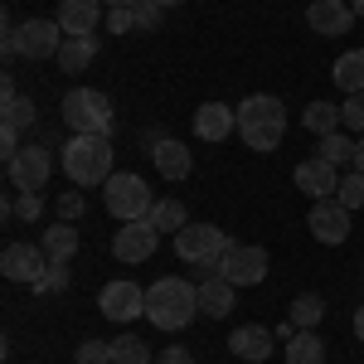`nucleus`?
Here are the masks:
<instances>
[{
	"label": "nucleus",
	"mask_w": 364,
	"mask_h": 364,
	"mask_svg": "<svg viewBox=\"0 0 364 364\" xmlns=\"http://www.w3.org/2000/svg\"><path fill=\"white\" fill-rule=\"evenodd\" d=\"M199 316V287L185 277H161L146 287V321L156 331H185Z\"/></svg>",
	"instance_id": "nucleus-1"
},
{
	"label": "nucleus",
	"mask_w": 364,
	"mask_h": 364,
	"mask_svg": "<svg viewBox=\"0 0 364 364\" xmlns=\"http://www.w3.org/2000/svg\"><path fill=\"white\" fill-rule=\"evenodd\" d=\"M238 136H243V146H252V151H277L282 136H287V107H282V97H272V92H252V97H243L238 102Z\"/></svg>",
	"instance_id": "nucleus-2"
},
{
	"label": "nucleus",
	"mask_w": 364,
	"mask_h": 364,
	"mask_svg": "<svg viewBox=\"0 0 364 364\" xmlns=\"http://www.w3.org/2000/svg\"><path fill=\"white\" fill-rule=\"evenodd\" d=\"M58 161L68 170L73 185H107L112 170V141L107 136H68V146L58 151Z\"/></svg>",
	"instance_id": "nucleus-3"
},
{
	"label": "nucleus",
	"mask_w": 364,
	"mask_h": 364,
	"mask_svg": "<svg viewBox=\"0 0 364 364\" xmlns=\"http://www.w3.org/2000/svg\"><path fill=\"white\" fill-rule=\"evenodd\" d=\"M112 102H107V92H97V87H68V97H63V122H68V132L73 136H107L112 132Z\"/></svg>",
	"instance_id": "nucleus-4"
},
{
	"label": "nucleus",
	"mask_w": 364,
	"mask_h": 364,
	"mask_svg": "<svg viewBox=\"0 0 364 364\" xmlns=\"http://www.w3.org/2000/svg\"><path fill=\"white\" fill-rule=\"evenodd\" d=\"M228 238L224 228L214 224H185L180 233H175V252H180V262H190V267H199L204 277H219V257L228 252Z\"/></svg>",
	"instance_id": "nucleus-5"
},
{
	"label": "nucleus",
	"mask_w": 364,
	"mask_h": 364,
	"mask_svg": "<svg viewBox=\"0 0 364 364\" xmlns=\"http://www.w3.org/2000/svg\"><path fill=\"white\" fill-rule=\"evenodd\" d=\"M102 199H107V214L122 219V224H136V219H151V209H156V195H151V185L132 175V170H117L112 180L102 185Z\"/></svg>",
	"instance_id": "nucleus-6"
},
{
	"label": "nucleus",
	"mask_w": 364,
	"mask_h": 364,
	"mask_svg": "<svg viewBox=\"0 0 364 364\" xmlns=\"http://www.w3.org/2000/svg\"><path fill=\"white\" fill-rule=\"evenodd\" d=\"M63 49V29L58 20H25V25H5V54L15 58H58Z\"/></svg>",
	"instance_id": "nucleus-7"
},
{
	"label": "nucleus",
	"mask_w": 364,
	"mask_h": 364,
	"mask_svg": "<svg viewBox=\"0 0 364 364\" xmlns=\"http://www.w3.org/2000/svg\"><path fill=\"white\" fill-rule=\"evenodd\" d=\"M161 248V228L151 219H136V224H122L112 233V257L117 262H151V252Z\"/></svg>",
	"instance_id": "nucleus-8"
},
{
	"label": "nucleus",
	"mask_w": 364,
	"mask_h": 364,
	"mask_svg": "<svg viewBox=\"0 0 364 364\" xmlns=\"http://www.w3.org/2000/svg\"><path fill=\"white\" fill-rule=\"evenodd\" d=\"M0 272H5V282H25V287H34V282L49 272V252L39 248V243H5V252H0Z\"/></svg>",
	"instance_id": "nucleus-9"
},
{
	"label": "nucleus",
	"mask_w": 364,
	"mask_h": 364,
	"mask_svg": "<svg viewBox=\"0 0 364 364\" xmlns=\"http://www.w3.org/2000/svg\"><path fill=\"white\" fill-rule=\"evenodd\" d=\"M219 277H228L233 287H257L267 277V252L248 243H228V252L219 257Z\"/></svg>",
	"instance_id": "nucleus-10"
},
{
	"label": "nucleus",
	"mask_w": 364,
	"mask_h": 364,
	"mask_svg": "<svg viewBox=\"0 0 364 364\" xmlns=\"http://www.w3.org/2000/svg\"><path fill=\"white\" fill-rule=\"evenodd\" d=\"M306 224H311V238H316V243H331V248H336V243L350 238V209H345L336 195L316 199L311 214H306Z\"/></svg>",
	"instance_id": "nucleus-11"
},
{
	"label": "nucleus",
	"mask_w": 364,
	"mask_h": 364,
	"mask_svg": "<svg viewBox=\"0 0 364 364\" xmlns=\"http://www.w3.org/2000/svg\"><path fill=\"white\" fill-rule=\"evenodd\" d=\"M49 170H54L49 146H25V151L5 166V175H10L15 190H44V185H49Z\"/></svg>",
	"instance_id": "nucleus-12"
},
{
	"label": "nucleus",
	"mask_w": 364,
	"mask_h": 364,
	"mask_svg": "<svg viewBox=\"0 0 364 364\" xmlns=\"http://www.w3.org/2000/svg\"><path fill=\"white\" fill-rule=\"evenodd\" d=\"M97 311L107 321H136V316H146V291L136 282H107L97 291Z\"/></svg>",
	"instance_id": "nucleus-13"
},
{
	"label": "nucleus",
	"mask_w": 364,
	"mask_h": 364,
	"mask_svg": "<svg viewBox=\"0 0 364 364\" xmlns=\"http://www.w3.org/2000/svg\"><path fill=\"white\" fill-rule=\"evenodd\" d=\"M238 132V107H224V102H199L195 107V136L224 146L228 136Z\"/></svg>",
	"instance_id": "nucleus-14"
},
{
	"label": "nucleus",
	"mask_w": 364,
	"mask_h": 364,
	"mask_svg": "<svg viewBox=\"0 0 364 364\" xmlns=\"http://www.w3.org/2000/svg\"><path fill=\"white\" fill-rule=\"evenodd\" d=\"M291 180H296V190L311 199H331L340 190V170L331 166V161H321V156H311V161H301V166L291 170Z\"/></svg>",
	"instance_id": "nucleus-15"
},
{
	"label": "nucleus",
	"mask_w": 364,
	"mask_h": 364,
	"mask_svg": "<svg viewBox=\"0 0 364 364\" xmlns=\"http://www.w3.org/2000/svg\"><path fill=\"white\" fill-rule=\"evenodd\" d=\"M306 25L316 29V34H345V29L355 25V5H350V0H311Z\"/></svg>",
	"instance_id": "nucleus-16"
},
{
	"label": "nucleus",
	"mask_w": 364,
	"mask_h": 364,
	"mask_svg": "<svg viewBox=\"0 0 364 364\" xmlns=\"http://www.w3.org/2000/svg\"><path fill=\"white\" fill-rule=\"evenodd\" d=\"M58 29H63V39H73V34H92L97 20H102V0H58Z\"/></svg>",
	"instance_id": "nucleus-17"
},
{
	"label": "nucleus",
	"mask_w": 364,
	"mask_h": 364,
	"mask_svg": "<svg viewBox=\"0 0 364 364\" xmlns=\"http://www.w3.org/2000/svg\"><path fill=\"white\" fill-rule=\"evenodd\" d=\"M151 161H156V170H161V180H175V185H180V180L195 170L190 146H185V141H175V136L156 141V146H151Z\"/></svg>",
	"instance_id": "nucleus-18"
},
{
	"label": "nucleus",
	"mask_w": 364,
	"mask_h": 364,
	"mask_svg": "<svg viewBox=\"0 0 364 364\" xmlns=\"http://www.w3.org/2000/svg\"><path fill=\"white\" fill-rule=\"evenodd\" d=\"M233 306H238V287L228 277H204L199 282V316L224 321V316H233Z\"/></svg>",
	"instance_id": "nucleus-19"
},
{
	"label": "nucleus",
	"mask_w": 364,
	"mask_h": 364,
	"mask_svg": "<svg viewBox=\"0 0 364 364\" xmlns=\"http://www.w3.org/2000/svg\"><path fill=\"white\" fill-rule=\"evenodd\" d=\"M228 350H233L238 360H248V364H267V355H272V331H262V326H238V331L228 336Z\"/></svg>",
	"instance_id": "nucleus-20"
},
{
	"label": "nucleus",
	"mask_w": 364,
	"mask_h": 364,
	"mask_svg": "<svg viewBox=\"0 0 364 364\" xmlns=\"http://www.w3.org/2000/svg\"><path fill=\"white\" fill-rule=\"evenodd\" d=\"M39 248L49 252V262H73V252H78V224H49L44 228V238H39Z\"/></svg>",
	"instance_id": "nucleus-21"
},
{
	"label": "nucleus",
	"mask_w": 364,
	"mask_h": 364,
	"mask_svg": "<svg viewBox=\"0 0 364 364\" xmlns=\"http://www.w3.org/2000/svg\"><path fill=\"white\" fill-rule=\"evenodd\" d=\"M92 58H97V39H92V34H73V39H63V49H58L54 63L63 73H83Z\"/></svg>",
	"instance_id": "nucleus-22"
},
{
	"label": "nucleus",
	"mask_w": 364,
	"mask_h": 364,
	"mask_svg": "<svg viewBox=\"0 0 364 364\" xmlns=\"http://www.w3.org/2000/svg\"><path fill=\"white\" fill-rule=\"evenodd\" d=\"M331 78L345 87V97L350 92H364V49H350V54H340L331 63Z\"/></svg>",
	"instance_id": "nucleus-23"
},
{
	"label": "nucleus",
	"mask_w": 364,
	"mask_h": 364,
	"mask_svg": "<svg viewBox=\"0 0 364 364\" xmlns=\"http://www.w3.org/2000/svg\"><path fill=\"white\" fill-rule=\"evenodd\" d=\"M287 364H326V340L316 331H296L287 340Z\"/></svg>",
	"instance_id": "nucleus-24"
},
{
	"label": "nucleus",
	"mask_w": 364,
	"mask_h": 364,
	"mask_svg": "<svg viewBox=\"0 0 364 364\" xmlns=\"http://www.w3.org/2000/svg\"><path fill=\"white\" fill-rule=\"evenodd\" d=\"M355 151H360V141H350L345 132H331V136H316V156L321 161H331V166H350L355 161Z\"/></svg>",
	"instance_id": "nucleus-25"
},
{
	"label": "nucleus",
	"mask_w": 364,
	"mask_h": 364,
	"mask_svg": "<svg viewBox=\"0 0 364 364\" xmlns=\"http://www.w3.org/2000/svg\"><path fill=\"white\" fill-rule=\"evenodd\" d=\"M301 127H306L311 136H331V132H340L345 122H340V107H336V102H311L306 112H301Z\"/></svg>",
	"instance_id": "nucleus-26"
},
{
	"label": "nucleus",
	"mask_w": 364,
	"mask_h": 364,
	"mask_svg": "<svg viewBox=\"0 0 364 364\" xmlns=\"http://www.w3.org/2000/svg\"><path fill=\"white\" fill-rule=\"evenodd\" d=\"M0 127L25 136L29 127H34V102H29V97H20V92H15V97H5V102H0Z\"/></svg>",
	"instance_id": "nucleus-27"
},
{
	"label": "nucleus",
	"mask_w": 364,
	"mask_h": 364,
	"mask_svg": "<svg viewBox=\"0 0 364 364\" xmlns=\"http://www.w3.org/2000/svg\"><path fill=\"white\" fill-rule=\"evenodd\" d=\"M151 224L161 228V238H175L180 228L190 224V214H185V204H180V199H156V209H151Z\"/></svg>",
	"instance_id": "nucleus-28"
},
{
	"label": "nucleus",
	"mask_w": 364,
	"mask_h": 364,
	"mask_svg": "<svg viewBox=\"0 0 364 364\" xmlns=\"http://www.w3.org/2000/svg\"><path fill=\"white\" fill-rule=\"evenodd\" d=\"M321 316H326V301H321L316 291H301V296L291 301V326H296V331H316Z\"/></svg>",
	"instance_id": "nucleus-29"
},
{
	"label": "nucleus",
	"mask_w": 364,
	"mask_h": 364,
	"mask_svg": "<svg viewBox=\"0 0 364 364\" xmlns=\"http://www.w3.org/2000/svg\"><path fill=\"white\" fill-rule=\"evenodd\" d=\"M112 364H151V350L141 336H117L112 340Z\"/></svg>",
	"instance_id": "nucleus-30"
},
{
	"label": "nucleus",
	"mask_w": 364,
	"mask_h": 364,
	"mask_svg": "<svg viewBox=\"0 0 364 364\" xmlns=\"http://www.w3.org/2000/svg\"><path fill=\"white\" fill-rule=\"evenodd\" d=\"M336 199L355 214V209H364V170H350V175H340V190Z\"/></svg>",
	"instance_id": "nucleus-31"
},
{
	"label": "nucleus",
	"mask_w": 364,
	"mask_h": 364,
	"mask_svg": "<svg viewBox=\"0 0 364 364\" xmlns=\"http://www.w3.org/2000/svg\"><path fill=\"white\" fill-rule=\"evenodd\" d=\"M29 291H39V296H54V291H68V262H49V272L34 282Z\"/></svg>",
	"instance_id": "nucleus-32"
},
{
	"label": "nucleus",
	"mask_w": 364,
	"mask_h": 364,
	"mask_svg": "<svg viewBox=\"0 0 364 364\" xmlns=\"http://www.w3.org/2000/svg\"><path fill=\"white\" fill-rule=\"evenodd\" d=\"M5 214H20V219H29V224H34V219L44 214V199H39V190H20V199H15V204H5Z\"/></svg>",
	"instance_id": "nucleus-33"
},
{
	"label": "nucleus",
	"mask_w": 364,
	"mask_h": 364,
	"mask_svg": "<svg viewBox=\"0 0 364 364\" xmlns=\"http://www.w3.org/2000/svg\"><path fill=\"white\" fill-rule=\"evenodd\" d=\"M132 15H136V29H161V20H166V5H156V0H136L132 5Z\"/></svg>",
	"instance_id": "nucleus-34"
},
{
	"label": "nucleus",
	"mask_w": 364,
	"mask_h": 364,
	"mask_svg": "<svg viewBox=\"0 0 364 364\" xmlns=\"http://www.w3.org/2000/svg\"><path fill=\"white\" fill-rule=\"evenodd\" d=\"M73 360L78 364H112V340H83Z\"/></svg>",
	"instance_id": "nucleus-35"
},
{
	"label": "nucleus",
	"mask_w": 364,
	"mask_h": 364,
	"mask_svg": "<svg viewBox=\"0 0 364 364\" xmlns=\"http://www.w3.org/2000/svg\"><path fill=\"white\" fill-rule=\"evenodd\" d=\"M340 122H345L350 132H360V136H364V92H350V97L340 102Z\"/></svg>",
	"instance_id": "nucleus-36"
},
{
	"label": "nucleus",
	"mask_w": 364,
	"mask_h": 364,
	"mask_svg": "<svg viewBox=\"0 0 364 364\" xmlns=\"http://www.w3.org/2000/svg\"><path fill=\"white\" fill-rule=\"evenodd\" d=\"M83 209H87L83 190H63V195H58V219H63V224H78V219H83Z\"/></svg>",
	"instance_id": "nucleus-37"
},
{
	"label": "nucleus",
	"mask_w": 364,
	"mask_h": 364,
	"mask_svg": "<svg viewBox=\"0 0 364 364\" xmlns=\"http://www.w3.org/2000/svg\"><path fill=\"white\" fill-rule=\"evenodd\" d=\"M132 29H136L132 5H117V10H107V34H132Z\"/></svg>",
	"instance_id": "nucleus-38"
},
{
	"label": "nucleus",
	"mask_w": 364,
	"mask_h": 364,
	"mask_svg": "<svg viewBox=\"0 0 364 364\" xmlns=\"http://www.w3.org/2000/svg\"><path fill=\"white\" fill-rule=\"evenodd\" d=\"M156 364H195V355L185 350V345H170V350H161V360Z\"/></svg>",
	"instance_id": "nucleus-39"
},
{
	"label": "nucleus",
	"mask_w": 364,
	"mask_h": 364,
	"mask_svg": "<svg viewBox=\"0 0 364 364\" xmlns=\"http://www.w3.org/2000/svg\"><path fill=\"white\" fill-rule=\"evenodd\" d=\"M355 340L364 345V301H360V311H355Z\"/></svg>",
	"instance_id": "nucleus-40"
},
{
	"label": "nucleus",
	"mask_w": 364,
	"mask_h": 364,
	"mask_svg": "<svg viewBox=\"0 0 364 364\" xmlns=\"http://www.w3.org/2000/svg\"><path fill=\"white\" fill-rule=\"evenodd\" d=\"M355 170H364V141H360V151H355Z\"/></svg>",
	"instance_id": "nucleus-41"
},
{
	"label": "nucleus",
	"mask_w": 364,
	"mask_h": 364,
	"mask_svg": "<svg viewBox=\"0 0 364 364\" xmlns=\"http://www.w3.org/2000/svg\"><path fill=\"white\" fill-rule=\"evenodd\" d=\"M102 5H107V10H117V5H136V0H102Z\"/></svg>",
	"instance_id": "nucleus-42"
},
{
	"label": "nucleus",
	"mask_w": 364,
	"mask_h": 364,
	"mask_svg": "<svg viewBox=\"0 0 364 364\" xmlns=\"http://www.w3.org/2000/svg\"><path fill=\"white\" fill-rule=\"evenodd\" d=\"M156 5H166V10H170V5H185V0H156Z\"/></svg>",
	"instance_id": "nucleus-43"
},
{
	"label": "nucleus",
	"mask_w": 364,
	"mask_h": 364,
	"mask_svg": "<svg viewBox=\"0 0 364 364\" xmlns=\"http://www.w3.org/2000/svg\"><path fill=\"white\" fill-rule=\"evenodd\" d=\"M350 5H355V15H364V0H350Z\"/></svg>",
	"instance_id": "nucleus-44"
}]
</instances>
